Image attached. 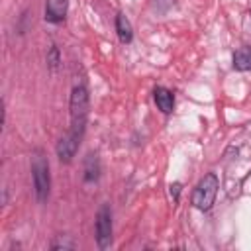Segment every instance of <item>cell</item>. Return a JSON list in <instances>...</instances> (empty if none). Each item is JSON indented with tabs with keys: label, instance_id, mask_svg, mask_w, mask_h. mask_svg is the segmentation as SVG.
<instances>
[{
	"label": "cell",
	"instance_id": "3957f363",
	"mask_svg": "<svg viewBox=\"0 0 251 251\" xmlns=\"http://www.w3.org/2000/svg\"><path fill=\"white\" fill-rule=\"evenodd\" d=\"M218 186H220V182H218V176L214 173L204 175L200 178V182L196 184L194 192H192V206L198 208V210H202V212L210 210L212 204H214V200H216Z\"/></svg>",
	"mask_w": 251,
	"mask_h": 251
},
{
	"label": "cell",
	"instance_id": "52a82bcc",
	"mask_svg": "<svg viewBox=\"0 0 251 251\" xmlns=\"http://www.w3.org/2000/svg\"><path fill=\"white\" fill-rule=\"evenodd\" d=\"M153 98H155L157 108H159L163 114H171V112H173V106H175V96H173V92H171V90H167V88L159 86V88H155Z\"/></svg>",
	"mask_w": 251,
	"mask_h": 251
},
{
	"label": "cell",
	"instance_id": "8992f818",
	"mask_svg": "<svg viewBox=\"0 0 251 251\" xmlns=\"http://www.w3.org/2000/svg\"><path fill=\"white\" fill-rule=\"evenodd\" d=\"M67 14V0H47L45 4V20L59 24L65 20Z\"/></svg>",
	"mask_w": 251,
	"mask_h": 251
},
{
	"label": "cell",
	"instance_id": "30bf717a",
	"mask_svg": "<svg viewBox=\"0 0 251 251\" xmlns=\"http://www.w3.org/2000/svg\"><path fill=\"white\" fill-rule=\"evenodd\" d=\"M47 63H49V69L55 73L57 69H59V63H61V57H59V49L53 45L51 49H49V53H47Z\"/></svg>",
	"mask_w": 251,
	"mask_h": 251
},
{
	"label": "cell",
	"instance_id": "ba28073f",
	"mask_svg": "<svg viewBox=\"0 0 251 251\" xmlns=\"http://www.w3.org/2000/svg\"><path fill=\"white\" fill-rule=\"evenodd\" d=\"M116 31H118V37H120L122 43H129L131 37H133L131 24H129V20L124 14H118L116 16Z\"/></svg>",
	"mask_w": 251,
	"mask_h": 251
},
{
	"label": "cell",
	"instance_id": "6da1fadb",
	"mask_svg": "<svg viewBox=\"0 0 251 251\" xmlns=\"http://www.w3.org/2000/svg\"><path fill=\"white\" fill-rule=\"evenodd\" d=\"M69 108H71V127H69V133L78 137V139H82L84 129H86V120H88V90L82 84L73 88Z\"/></svg>",
	"mask_w": 251,
	"mask_h": 251
},
{
	"label": "cell",
	"instance_id": "7a4b0ae2",
	"mask_svg": "<svg viewBox=\"0 0 251 251\" xmlns=\"http://www.w3.org/2000/svg\"><path fill=\"white\" fill-rule=\"evenodd\" d=\"M31 175H33V188H35L37 202L43 204L49 198L51 175H49V163H47V159H45V155L41 151H37L33 161H31Z\"/></svg>",
	"mask_w": 251,
	"mask_h": 251
},
{
	"label": "cell",
	"instance_id": "9c48e42d",
	"mask_svg": "<svg viewBox=\"0 0 251 251\" xmlns=\"http://www.w3.org/2000/svg\"><path fill=\"white\" fill-rule=\"evenodd\" d=\"M233 69H237V71L251 69V47H243L233 53Z\"/></svg>",
	"mask_w": 251,
	"mask_h": 251
},
{
	"label": "cell",
	"instance_id": "277c9868",
	"mask_svg": "<svg viewBox=\"0 0 251 251\" xmlns=\"http://www.w3.org/2000/svg\"><path fill=\"white\" fill-rule=\"evenodd\" d=\"M96 245L108 249L112 245V212L108 204H102L96 214Z\"/></svg>",
	"mask_w": 251,
	"mask_h": 251
},
{
	"label": "cell",
	"instance_id": "5b68a950",
	"mask_svg": "<svg viewBox=\"0 0 251 251\" xmlns=\"http://www.w3.org/2000/svg\"><path fill=\"white\" fill-rule=\"evenodd\" d=\"M78 145H80V139L75 137V135H71L67 131V135H63L61 141H59V145H57V157H59V161L61 163H71L73 157H75V153H76V149H78Z\"/></svg>",
	"mask_w": 251,
	"mask_h": 251
}]
</instances>
